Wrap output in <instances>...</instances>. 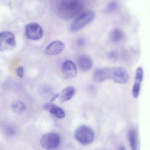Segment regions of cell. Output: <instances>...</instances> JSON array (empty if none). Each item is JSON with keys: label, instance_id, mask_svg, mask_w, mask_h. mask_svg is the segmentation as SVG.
I'll return each mask as SVG.
<instances>
[{"label": "cell", "instance_id": "cell-1", "mask_svg": "<svg viewBox=\"0 0 150 150\" xmlns=\"http://www.w3.org/2000/svg\"><path fill=\"white\" fill-rule=\"evenodd\" d=\"M84 5L81 0H59L56 9L59 17L70 20L82 13Z\"/></svg>", "mask_w": 150, "mask_h": 150}, {"label": "cell", "instance_id": "cell-2", "mask_svg": "<svg viewBox=\"0 0 150 150\" xmlns=\"http://www.w3.org/2000/svg\"><path fill=\"white\" fill-rule=\"evenodd\" d=\"M95 14L91 10H87L82 12L78 16L71 24L70 30L72 32L79 31L94 19Z\"/></svg>", "mask_w": 150, "mask_h": 150}, {"label": "cell", "instance_id": "cell-3", "mask_svg": "<svg viewBox=\"0 0 150 150\" xmlns=\"http://www.w3.org/2000/svg\"><path fill=\"white\" fill-rule=\"evenodd\" d=\"M94 137L93 129L87 125L79 126L74 133V137L76 140L83 145H87L92 143Z\"/></svg>", "mask_w": 150, "mask_h": 150}, {"label": "cell", "instance_id": "cell-4", "mask_svg": "<svg viewBox=\"0 0 150 150\" xmlns=\"http://www.w3.org/2000/svg\"><path fill=\"white\" fill-rule=\"evenodd\" d=\"M109 79L117 84H125L129 80V74L123 67H110Z\"/></svg>", "mask_w": 150, "mask_h": 150}, {"label": "cell", "instance_id": "cell-5", "mask_svg": "<svg viewBox=\"0 0 150 150\" xmlns=\"http://www.w3.org/2000/svg\"><path fill=\"white\" fill-rule=\"evenodd\" d=\"M60 138L58 134L49 133L44 135L40 140L42 147L46 149L52 150L59 147L60 144Z\"/></svg>", "mask_w": 150, "mask_h": 150}, {"label": "cell", "instance_id": "cell-6", "mask_svg": "<svg viewBox=\"0 0 150 150\" xmlns=\"http://www.w3.org/2000/svg\"><path fill=\"white\" fill-rule=\"evenodd\" d=\"M16 45L15 37L9 31L1 32L0 35V50L5 52L13 50Z\"/></svg>", "mask_w": 150, "mask_h": 150}, {"label": "cell", "instance_id": "cell-7", "mask_svg": "<svg viewBox=\"0 0 150 150\" xmlns=\"http://www.w3.org/2000/svg\"><path fill=\"white\" fill-rule=\"evenodd\" d=\"M25 35L28 39L38 40L41 39L43 35L42 28L37 23H30L25 27Z\"/></svg>", "mask_w": 150, "mask_h": 150}, {"label": "cell", "instance_id": "cell-8", "mask_svg": "<svg viewBox=\"0 0 150 150\" xmlns=\"http://www.w3.org/2000/svg\"><path fill=\"white\" fill-rule=\"evenodd\" d=\"M77 67L75 64L71 60H66L63 63L62 72L63 76L67 79H73L77 74Z\"/></svg>", "mask_w": 150, "mask_h": 150}, {"label": "cell", "instance_id": "cell-9", "mask_svg": "<svg viewBox=\"0 0 150 150\" xmlns=\"http://www.w3.org/2000/svg\"><path fill=\"white\" fill-rule=\"evenodd\" d=\"M64 48V45L61 41H56L51 43L45 49V53L49 56H56L60 54Z\"/></svg>", "mask_w": 150, "mask_h": 150}, {"label": "cell", "instance_id": "cell-10", "mask_svg": "<svg viewBox=\"0 0 150 150\" xmlns=\"http://www.w3.org/2000/svg\"><path fill=\"white\" fill-rule=\"evenodd\" d=\"M144 72L142 67H139L137 69L135 74V82L132 90V94L134 98H137L139 94L141 83L143 81Z\"/></svg>", "mask_w": 150, "mask_h": 150}, {"label": "cell", "instance_id": "cell-11", "mask_svg": "<svg viewBox=\"0 0 150 150\" xmlns=\"http://www.w3.org/2000/svg\"><path fill=\"white\" fill-rule=\"evenodd\" d=\"M110 67H99L95 70L93 79L97 83L109 79Z\"/></svg>", "mask_w": 150, "mask_h": 150}, {"label": "cell", "instance_id": "cell-12", "mask_svg": "<svg viewBox=\"0 0 150 150\" xmlns=\"http://www.w3.org/2000/svg\"><path fill=\"white\" fill-rule=\"evenodd\" d=\"M44 108L58 118H63L65 116V113L64 110L57 105L52 103H46L45 104Z\"/></svg>", "mask_w": 150, "mask_h": 150}, {"label": "cell", "instance_id": "cell-13", "mask_svg": "<svg viewBox=\"0 0 150 150\" xmlns=\"http://www.w3.org/2000/svg\"><path fill=\"white\" fill-rule=\"evenodd\" d=\"M78 63L79 67L83 71H88L93 66L92 59L86 55L81 56L78 59Z\"/></svg>", "mask_w": 150, "mask_h": 150}, {"label": "cell", "instance_id": "cell-14", "mask_svg": "<svg viewBox=\"0 0 150 150\" xmlns=\"http://www.w3.org/2000/svg\"><path fill=\"white\" fill-rule=\"evenodd\" d=\"M75 89L73 87H68L62 90L60 93V100L62 102L71 100L74 95Z\"/></svg>", "mask_w": 150, "mask_h": 150}, {"label": "cell", "instance_id": "cell-15", "mask_svg": "<svg viewBox=\"0 0 150 150\" xmlns=\"http://www.w3.org/2000/svg\"><path fill=\"white\" fill-rule=\"evenodd\" d=\"M128 139L132 149L137 150L138 146V138L137 132L134 129L130 130L128 133Z\"/></svg>", "mask_w": 150, "mask_h": 150}, {"label": "cell", "instance_id": "cell-16", "mask_svg": "<svg viewBox=\"0 0 150 150\" xmlns=\"http://www.w3.org/2000/svg\"><path fill=\"white\" fill-rule=\"evenodd\" d=\"M12 108L16 114H21L26 110V106L25 103L21 101L16 100L13 103Z\"/></svg>", "mask_w": 150, "mask_h": 150}, {"label": "cell", "instance_id": "cell-17", "mask_svg": "<svg viewBox=\"0 0 150 150\" xmlns=\"http://www.w3.org/2000/svg\"><path fill=\"white\" fill-rule=\"evenodd\" d=\"M110 36L112 42H117L121 41L123 38L124 34L120 30L116 29L111 31Z\"/></svg>", "mask_w": 150, "mask_h": 150}, {"label": "cell", "instance_id": "cell-18", "mask_svg": "<svg viewBox=\"0 0 150 150\" xmlns=\"http://www.w3.org/2000/svg\"><path fill=\"white\" fill-rule=\"evenodd\" d=\"M16 73L20 78H22L24 74V69L22 66L18 67L16 70Z\"/></svg>", "mask_w": 150, "mask_h": 150}, {"label": "cell", "instance_id": "cell-19", "mask_svg": "<svg viewBox=\"0 0 150 150\" xmlns=\"http://www.w3.org/2000/svg\"><path fill=\"white\" fill-rule=\"evenodd\" d=\"M117 3L113 1V2H110L109 5L108 7V10L109 11H114L117 8Z\"/></svg>", "mask_w": 150, "mask_h": 150}, {"label": "cell", "instance_id": "cell-20", "mask_svg": "<svg viewBox=\"0 0 150 150\" xmlns=\"http://www.w3.org/2000/svg\"><path fill=\"white\" fill-rule=\"evenodd\" d=\"M117 55V52L115 50H113L109 53L108 57L110 59H114L116 58Z\"/></svg>", "mask_w": 150, "mask_h": 150}, {"label": "cell", "instance_id": "cell-21", "mask_svg": "<svg viewBox=\"0 0 150 150\" xmlns=\"http://www.w3.org/2000/svg\"><path fill=\"white\" fill-rule=\"evenodd\" d=\"M6 132L7 133L8 135H13L15 133V130L13 129L12 128H8L6 129Z\"/></svg>", "mask_w": 150, "mask_h": 150}, {"label": "cell", "instance_id": "cell-22", "mask_svg": "<svg viewBox=\"0 0 150 150\" xmlns=\"http://www.w3.org/2000/svg\"><path fill=\"white\" fill-rule=\"evenodd\" d=\"M85 43H86V41L84 39L80 38L78 40V44L80 46H83V45H85Z\"/></svg>", "mask_w": 150, "mask_h": 150}]
</instances>
